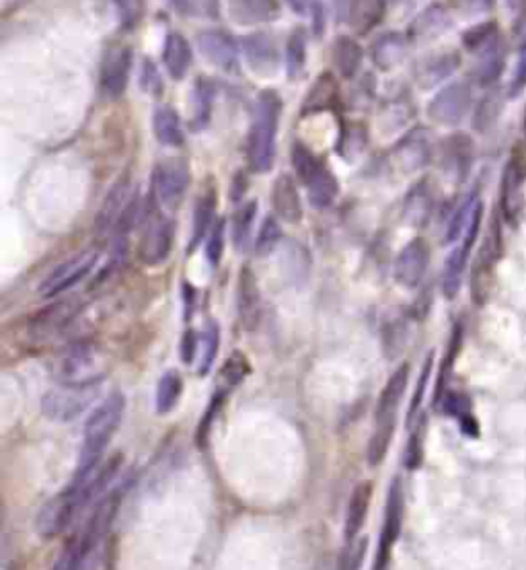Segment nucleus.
<instances>
[{
	"label": "nucleus",
	"mask_w": 526,
	"mask_h": 570,
	"mask_svg": "<svg viewBox=\"0 0 526 570\" xmlns=\"http://www.w3.org/2000/svg\"><path fill=\"white\" fill-rule=\"evenodd\" d=\"M333 67L343 79H352L362 67V58H364V52H362V46L356 39L350 36H340L333 42Z\"/></svg>",
	"instance_id": "31"
},
{
	"label": "nucleus",
	"mask_w": 526,
	"mask_h": 570,
	"mask_svg": "<svg viewBox=\"0 0 526 570\" xmlns=\"http://www.w3.org/2000/svg\"><path fill=\"white\" fill-rule=\"evenodd\" d=\"M132 69V48L126 44H113L105 50L101 60V75H99V83H101V91L110 100H118L123 95L130 80Z\"/></svg>",
	"instance_id": "11"
},
{
	"label": "nucleus",
	"mask_w": 526,
	"mask_h": 570,
	"mask_svg": "<svg viewBox=\"0 0 526 570\" xmlns=\"http://www.w3.org/2000/svg\"><path fill=\"white\" fill-rule=\"evenodd\" d=\"M279 0H228V15L237 26H263L279 17Z\"/></svg>",
	"instance_id": "19"
},
{
	"label": "nucleus",
	"mask_w": 526,
	"mask_h": 570,
	"mask_svg": "<svg viewBox=\"0 0 526 570\" xmlns=\"http://www.w3.org/2000/svg\"><path fill=\"white\" fill-rule=\"evenodd\" d=\"M85 562H87V554L85 550H82V544L77 535L64 545V550L60 556H58L52 570H82Z\"/></svg>",
	"instance_id": "48"
},
{
	"label": "nucleus",
	"mask_w": 526,
	"mask_h": 570,
	"mask_svg": "<svg viewBox=\"0 0 526 570\" xmlns=\"http://www.w3.org/2000/svg\"><path fill=\"white\" fill-rule=\"evenodd\" d=\"M103 381L95 384H60L44 396L41 412L54 422H72L82 417L101 394Z\"/></svg>",
	"instance_id": "5"
},
{
	"label": "nucleus",
	"mask_w": 526,
	"mask_h": 570,
	"mask_svg": "<svg viewBox=\"0 0 526 570\" xmlns=\"http://www.w3.org/2000/svg\"><path fill=\"white\" fill-rule=\"evenodd\" d=\"M115 6H118L120 23L123 29H134L138 26V21L142 19L144 13L142 0H115Z\"/></svg>",
	"instance_id": "51"
},
{
	"label": "nucleus",
	"mask_w": 526,
	"mask_h": 570,
	"mask_svg": "<svg viewBox=\"0 0 526 570\" xmlns=\"http://www.w3.org/2000/svg\"><path fill=\"white\" fill-rule=\"evenodd\" d=\"M173 249V225L159 213L148 215L142 238H140L138 258L146 266H159L169 258Z\"/></svg>",
	"instance_id": "9"
},
{
	"label": "nucleus",
	"mask_w": 526,
	"mask_h": 570,
	"mask_svg": "<svg viewBox=\"0 0 526 570\" xmlns=\"http://www.w3.org/2000/svg\"><path fill=\"white\" fill-rule=\"evenodd\" d=\"M460 67V56L457 52H442L427 58L417 70V83L424 89H432L447 80Z\"/></svg>",
	"instance_id": "29"
},
{
	"label": "nucleus",
	"mask_w": 526,
	"mask_h": 570,
	"mask_svg": "<svg viewBox=\"0 0 526 570\" xmlns=\"http://www.w3.org/2000/svg\"><path fill=\"white\" fill-rule=\"evenodd\" d=\"M473 161V141L467 134H452L442 142V167L457 182L468 175Z\"/></svg>",
	"instance_id": "18"
},
{
	"label": "nucleus",
	"mask_w": 526,
	"mask_h": 570,
	"mask_svg": "<svg viewBox=\"0 0 526 570\" xmlns=\"http://www.w3.org/2000/svg\"><path fill=\"white\" fill-rule=\"evenodd\" d=\"M510 6H514V9H522V6L526 5V0H508Z\"/></svg>",
	"instance_id": "58"
},
{
	"label": "nucleus",
	"mask_w": 526,
	"mask_h": 570,
	"mask_svg": "<svg viewBox=\"0 0 526 570\" xmlns=\"http://www.w3.org/2000/svg\"><path fill=\"white\" fill-rule=\"evenodd\" d=\"M52 371L60 384H95L105 379L107 356L93 342H77L56 354Z\"/></svg>",
	"instance_id": "4"
},
{
	"label": "nucleus",
	"mask_w": 526,
	"mask_h": 570,
	"mask_svg": "<svg viewBox=\"0 0 526 570\" xmlns=\"http://www.w3.org/2000/svg\"><path fill=\"white\" fill-rule=\"evenodd\" d=\"M500 46V29L496 21H485L473 26L463 34V48L471 54H483Z\"/></svg>",
	"instance_id": "34"
},
{
	"label": "nucleus",
	"mask_w": 526,
	"mask_h": 570,
	"mask_svg": "<svg viewBox=\"0 0 526 570\" xmlns=\"http://www.w3.org/2000/svg\"><path fill=\"white\" fill-rule=\"evenodd\" d=\"M290 159H292V167L296 171V175H299L300 182L307 185L312 182V177L319 174V169L323 167L317 161L315 154L309 151V146H304L302 142H294Z\"/></svg>",
	"instance_id": "42"
},
{
	"label": "nucleus",
	"mask_w": 526,
	"mask_h": 570,
	"mask_svg": "<svg viewBox=\"0 0 526 570\" xmlns=\"http://www.w3.org/2000/svg\"><path fill=\"white\" fill-rule=\"evenodd\" d=\"M279 238H282V229H279L278 221H276L274 216H268L266 221H263V225H261L258 241H255V254H258L259 258L269 256L271 251L278 248Z\"/></svg>",
	"instance_id": "47"
},
{
	"label": "nucleus",
	"mask_w": 526,
	"mask_h": 570,
	"mask_svg": "<svg viewBox=\"0 0 526 570\" xmlns=\"http://www.w3.org/2000/svg\"><path fill=\"white\" fill-rule=\"evenodd\" d=\"M407 54V37L399 31H386L373 44V62L378 70L399 67Z\"/></svg>",
	"instance_id": "25"
},
{
	"label": "nucleus",
	"mask_w": 526,
	"mask_h": 570,
	"mask_svg": "<svg viewBox=\"0 0 526 570\" xmlns=\"http://www.w3.org/2000/svg\"><path fill=\"white\" fill-rule=\"evenodd\" d=\"M255 215H258V205H255V202L241 206L233 215V243L237 251H245L247 246H249Z\"/></svg>",
	"instance_id": "40"
},
{
	"label": "nucleus",
	"mask_w": 526,
	"mask_h": 570,
	"mask_svg": "<svg viewBox=\"0 0 526 570\" xmlns=\"http://www.w3.org/2000/svg\"><path fill=\"white\" fill-rule=\"evenodd\" d=\"M134 198H136V192L128 182L115 184L111 190L107 192L101 210L97 213V221H95L97 231L107 233L111 229H118L121 216L126 215V210Z\"/></svg>",
	"instance_id": "17"
},
{
	"label": "nucleus",
	"mask_w": 526,
	"mask_h": 570,
	"mask_svg": "<svg viewBox=\"0 0 526 570\" xmlns=\"http://www.w3.org/2000/svg\"><path fill=\"white\" fill-rule=\"evenodd\" d=\"M214 213H216V190L214 187H205L202 196L197 198L194 208V223H192V239H189V249H195L200 246L205 233L212 229Z\"/></svg>",
	"instance_id": "32"
},
{
	"label": "nucleus",
	"mask_w": 526,
	"mask_h": 570,
	"mask_svg": "<svg viewBox=\"0 0 526 570\" xmlns=\"http://www.w3.org/2000/svg\"><path fill=\"white\" fill-rule=\"evenodd\" d=\"M427 262H430V248H427V243L422 238L411 239L401 249L397 259H394V279H397L401 287L416 289L424 279Z\"/></svg>",
	"instance_id": "14"
},
{
	"label": "nucleus",
	"mask_w": 526,
	"mask_h": 570,
	"mask_svg": "<svg viewBox=\"0 0 526 570\" xmlns=\"http://www.w3.org/2000/svg\"><path fill=\"white\" fill-rule=\"evenodd\" d=\"M501 67H504V58L500 54V46H496L479 56V64L475 69V79L479 80V85H489L500 77Z\"/></svg>",
	"instance_id": "46"
},
{
	"label": "nucleus",
	"mask_w": 526,
	"mask_h": 570,
	"mask_svg": "<svg viewBox=\"0 0 526 570\" xmlns=\"http://www.w3.org/2000/svg\"><path fill=\"white\" fill-rule=\"evenodd\" d=\"M238 315H241L245 328L249 330L258 325L261 315V299L258 282H255L251 268L247 266L241 270V276H238Z\"/></svg>",
	"instance_id": "22"
},
{
	"label": "nucleus",
	"mask_w": 526,
	"mask_h": 570,
	"mask_svg": "<svg viewBox=\"0 0 526 570\" xmlns=\"http://www.w3.org/2000/svg\"><path fill=\"white\" fill-rule=\"evenodd\" d=\"M409 113H411V110L407 108L405 103H401V101L389 103L384 108V113H383L384 120H389V124L384 126V130H389V132H391L393 128H401L409 120Z\"/></svg>",
	"instance_id": "54"
},
{
	"label": "nucleus",
	"mask_w": 526,
	"mask_h": 570,
	"mask_svg": "<svg viewBox=\"0 0 526 570\" xmlns=\"http://www.w3.org/2000/svg\"><path fill=\"white\" fill-rule=\"evenodd\" d=\"M432 138L424 128L407 132L393 149V165L401 174H416L424 169L432 159Z\"/></svg>",
	"instance_id": "13"
},
{
	"label": "nucleus",
	"mask_w": 526,
	"mask_h": 570,
	"mask_svg": "<svg viewBox=\"0 0 526 570\" xmlns=\"http://www.w3.org/2000/svg\"><path fill=\"white\" fill-rule=\"evenodd\" d=\"M496 0H452V6L463 15H479L493 9Z\"/></svg>",
	"instance_id": "56"
},
{
	"label": "nucleus",
	"mask_w": 526,
	"mask_h": 570,
	"mask_svg": "<svg viewBox=\"0 0 526 570\" xmlns=\"http://www.w3.org/2000/svg\"><path fill=\"white\" fill-rule=\"evenodd\" d=\"M247 375H249V361H247L243 353H235L225 364H222L220 375H218L216 397L225 400V397L233 392L238 384H241Z\"/></svg>",
	"instance_id": "36"
},
{
	"label": "nucleus",
	"mask_w": 526,
	"mask_h": 570,
	"mask_svg": "<svg viewBox=\"0 0 526 570\" xmlns=\"http://www.w3.org/2000/svg\"><path fill=\"white\" fill-rule=\"evenodd\" d=\"M243 50L249 69L258 77H274L279 69V48L269 34H251L243 39Z\"/></svg>",
	"instance_id": "15"
},
{
	"label": "nucleus",
	"mask_w": 526,
	"mask_h": 570,
	"mask_svg": "<svg viewBox=\"0 0 526 570\" xmlns=\"http://www.w3.org/2000/svg\"><path fill=\"white\" fill-rule=\"evenodd\" d=\"M524 136H526V111H524Z\"/></svg>",
	"instance_id": "59"
},
{
	"label": "nucleus",
	"mask_w": 526,
	"mask_h": 570,
	"mask_svg": "<svg viewBox=\"0 0 526 570\" xmlns=\"http://www.w3.org/2000/svg\"><path fill=\"white\" fill-rule=\"evenodd\" d=\"M163 62L171 79L181 80L187 75L189 67H192V48H189V42L184 36L181 34L167 36L163 48Z\"/></svg>",
	"instance_id": "28"
},
{
	"label": "nucleus",
	"mask_w": 526,
	"mask_h": 570,
	"mask_svg": "<svg viewBox=\"0 0 526 570\" xmlns=\"http://www.w3.org/2000/svg\"><path fill=\"white\" fill-rule=\"evenodd\" d=\"M403 523V491H401V480H393L389 496H386V511H384V523L381 529V540H378L374 570H386L389 566L391 550L394 542L399 540Z\"/></svg>",
	"instance_id": "12"
},
{
	"label": "nucleus",
	"mask_w": 526,
	"mask_h": 570,
	"mask_svg": "<svg viewBox=\"0 0 526 570\" xmlns=\"http://www.w3.org/2000/svg\"><path fill=\"white\" fill-rule=\"evenodd\" d=\"M368 144V132L362 121H345L340 136V154L343 159L353 161L364 153Z\"/></svg>",
	"instance_id": "38"
},
{
	"label": "nucleus",
	"mask_w": 526,
	"mask_h": 570,
	"mask_svg": "<svg viewBox=\"0 0 526 570\" xmlns=\"http://www.w3.org/2000/svg\"><path fill=\"white\" fill-rule=\"evenodd\" d=\"M153 128H154L156 141H159L161 144L179 146L181 142H184V130H181L179 116L171 105H161V108L154 111Z\"/></svg>",
	"instance_id": "33"
},
{
	"label": "nucleus",
	"mask_w": 526,
	"mask_h": 570,
	"mask_svg": "<svg viewBox=\"0 0 526 570\" xmlns=\"http://www.w3.org/2000/svg\"><path fill=\"white\" fill-rule=\"evenodd\" d=\"M471 87L467 83H450L440 89L434 95V100L427 103V116L440 126H457L465 120L468 108H471Z\"/></svg>",
	"instance_id": "7"
},
{
	"label": "nucleus",
	"mask_w": 526,
	"mask_h": 570,
	"mask_svg": "<svg viewBox=\"0 0 526 570\" xmlns=\"http://www.w3.org/2000/svg\"><path fill=\"white\" fill-rule=\"evenodd\" d=\"M407 379H409V366L401 364L399 369L391 375L389 381L384 384L381 396H378L374 430H373V437H370V445H368V463L373 468L381 466L386 458V453H389L393 433H394V420H397V408L401 404L403 394H405V389H407Z\"/></svg>",
	"instance_id": "3"
},
{
	"label": "nucleus",
	"mask_w": 526,
	"mask_h": 570,
	"mask_svg": "<svg viewBox=\"0 0 526 570\" xmlns=\"http://www.w3.org/2000/svg\"><path fill=\"white\" fill-rule=\"evenodd\" d=\"M175 9L192 19H218L220 0H173Z\"/></svg>",
	"instance_id": "45"
},
{
	"label": "nucleus",
	"mask_w": 526,
	"mask_h": 570,
	"mask_svg": "<svg viewBox=\"0 0 526 570\" xmlns=\"http://www.w3.org/2000/svg\"><path fill=\"white\" fill-rule=\"evenodd\" d=\"M85 502H87L85 494H82L80 488L70 482L60 494H56L54 499H49L44 507H41L36 519V532L44 537V540L58 537L66 527H68L72 517L77 515V511Z\"/></svg>",
	"instance_id": "6"
},
{
	"label": "nucleus",
	"mask_w": 526,
	"mask_h": 570,
	"mask_svg": "<svg viewBox=\"0 0 526 570\" xmlns=\"http://www.w3.org/2000/svg\"><path fill=\"white\" fill-rule=\"evenodd\" d=\"M337 101V83L331 72H323L319 75L315 83L309 89L307 97H304L302 103V116H312V113L325 111L329 108H333V103Z\"/></svg>",
	"instance_id": "30"
},
{
	"label": "nucleus",
	"mask_w": 526,
	"mask_h": 570,
	"mask_svg": "<svg viewBox=\"0 0 526 570\" xmlns=\"http://www.w3.org/2000/svg\"><path fill=\"white\" fill-rule=\"evenodd\" d=\"M218 348H220V328L216 322H208L200 333V354H197V373H200L202 377L210 373L214 358L218 354Z\"/></svg>",
	"instance_id": "39"
},
{
	"label": "nucleus",
	"mask_w": 526,
	"mask_h": 570,
	"mask_svg": "<svg viewBox=\"0 0 526 570\" xmlns=\"http://www.w3.org/2000/svg\"><path fill=\"white\" fill-rule=\"evenodd\" d=\"M222 251H225V221H216V225L210 229L208 243H205V258H208L212 268L220 264Z\"/></svg>",
	"instance_id": "52"
},
{
	"label": "nucleus",
	"mask_w": 526,
	"mask_h": 570,
	"mask_svg": "<svg viewBox=\"0 0 526 570\" xmlns=\"http://www.w3.org/2000/svg\"><path fill=\"white\" fill-rule=\"evenodd\" d=\"M197 48L205 60L225 72H237L238 52L235 39L225 31H204L197 37Z\"/></svg>",
	"instance_id": "16"
},
{
	"label": "nucleus",
	"mask_w": 526,
	"mask_h": 570,
	"mask_svg": "<svg viewBox=\"0 0 526 570\" xmlns=\"http://www.w3.org/2000/svg\"><path fill=\"white\" fill-rule=\"evenodd\" d=\"M271 206H274V213L288 225L300 223L302 218V205L299 190H296V184L290 175H279L274 187H271Z\"/></svg>",
	"instance_id": "21"
},
{
	"label": "nucleus",
	"mask_w": 526,
	"mask_h": 570,
	"mask_svg": "<svg viewBox=\"0 0 526 570\" xmlns=\"http://www.w3.org/2000/svg\"><path fill=\"white\" fill-rule=\"evenodd\" d=\"M522 165L516 157L510 159L506 163L504 177H501V187H500V206L501 213H504L506 221L514 223L516 216L521 215L522 210Z\"/></svg>",
	"instance_id": "20"
},
{
	"label": "nucleus",
	"mask_w": 526,
	"mask_h": 570,
	"mask_svg": "<svg viewBox=\"0 0 526 570\" xmlns=\"http://www.w3.org/2000/svg\"><path fill=\"white\" fill-rule=\"evenodd\" d=\"M524 87H526V37L521 46V52H518L512 80H510V97H516Z\"/></svg>",
	"instance_id": "53"
},
{
	"label": "nucleus",
	"mask_w": 526,
	"mask_h": 570,
	"mask_svg": "<svg viewBox=\"0 0 526 570\" xmlns=\"http://www.w3.org/2000/svg\"><path fill=\"white\" fill-rule=\"evenodd\" d=\"M197 348H200V336L194 330H187L184 333V340H181L179 353L184 356L185 363H192L194 356H197Z\"/></svg>",
	"instance_id": "57"
},
{
	"label": "nucleus",
	"mask_w": 526,
	"mask_h": 570,
	"mask_svg": "<svg viewBox=\"0 0 526 570\" xmlns=\"http://www.w3.org/2000/svg\"><path fill=\"white\" fill-rule=\"evenodd\" d=\"M279 113H282V100H279V95L271 91V89L261 91L258 95V103H255L249 146H247L249 167L255 174H268L274 167Z\"/></svg>",
	"instance_id": "2"
},
{
	"label": "nucleus",
	"mask_w": 526,
	"mask_h": 570,
	"mask_svg": "<svg viewBox=\"0 0 526 570\" xmlns=\"http://www.w3.org/2000/svg\"><path fill=\"white\" fill-rule=\"evenodd\" d=\"M123 414H126V396L121 392H111L103 397L101 404L95 406V410L90 412V417L85 422V430H82L77 476H87L99 466L107 445L111 443L113 435L118 433Z\"/></svg>",
	"instance_id": "1"
},
{
	"label": "nucleus",
	"mask_w": 526,
	"mask_h": 570,
	"mask_svg": "<svg viewBox=\"0 0 526 570\" xmlns=\"http://www.w3.org/2000/svg\"><path fill=\"white\" fill-rule=\"evenodd\" d=\"M337 192H340V184H337V177L331 174V171L321 167L319 174L312 177V182L309 184V198L310 205L315 208H327L331 206Z\"/></svg>",
	"instance_id": "37"
},
{
	"label": "nucleus",
	"mask_w": 526,
	"mask_h": 570,
	"mask_svg": "<svg viewBox=\"0 0 526 570\" xmlns=\"http://www.w3.org/2000/svg\"><path fill=\"white\" fill-rule=\"evenodd\" d=\"M95 264H97L95 249L82 251V254L70 258L68 262L60 264L52 274L47 276L44 284L39 287V295L46 299H52V297L62 295V292L66 290H70L72 287H77L82 279H87L89 272L95 268Z\"/></svg>",
	"instance_id": "10"
},
{
	"label": "nucleus",
	"mask_w": 526,
	"mask_h": 570,
	"mask_svg": "<svg viewBox=\"0 0 526 570\" xmlns=\"http://www.w3.org/2000/svg\"><path fill=\"white\" fill-rule=\"evenodd\" d=\"M140 85H142V89H144L146 93H153V95L163 91L161 77H159V72H156L153 62H148V60L144 62L142 75H140Z\"/></svg>",
	"instance_id": "55"
},
{
	"label": "nucleus",
	"mask_w": 526,
	"mask_h": 570,
	"mask_svg": "<svg viewBox=\"0 0 526 570\" xmlns=\"http://www.w3.org/2000/svg\"><path fill=\"white\" fill-rule=\"evenodd\" d=\"M189 187V165L185 159L169 157L154 169V192L164 208H177Z\"/></svg>",
	"instance_id": "8"
},
{
	"label": "nucleus",
	"mask_w": 526,
	"mask_h": 570,
	"mask_svg": "<svg viewBox=\"0 0 526 570\" xmlns=\"http://www.w3.org/2000/svg\"><path fill=\"white\" fill-rule=\"evenodd\" d=\"M386 11L384 0H350L348 3V26L356 34H368L383 21Z\"/></svg>",
	"instance_id": "27"
},
{
	"label": "nucleus",
	"mask_w": 526,
	"mask_h": 570,
	"mask_svg": "<svg viewBox=\"0 0 526 570\" xmlns=\"http://www.w3.org/2000/svg\"><path fill=\"white\" fill-rule=\"evenodd\" d=\"M214 93H216V89H214V85L210 83L208 79H200L194 87V113H195V121L194 124L197 128H202L208 124L210 120V113H212V105H214Z\"/></svg>",
	"instance_id": "43"
},
{
	"label": "nucleus",
	"mask_w": 526,
	"mask_h": 570,
	"mask_svg": "<svg viewBox=\"0 0 526 570\" xmlns=\"http://www.w3.org/2000/svg\"><path fill=\"white\" fill-rule=\"evenodd\" d=\"M366 548H368V537L358 535L356 540L348 542L343 550V556L340 560V570H360L362 562H364L366 556Z\"/></svg>",
	"instance_id": "49"
},
{
	"label": "nucleus",
	"mask_w": 526,
	"mask_h": 570,
	"mask_svg": "<svg viewBox=\"0 0 526 570\" xmlns=\"http://www.w3.org/2000/svg\"><path fill=\"white\" fill-rule=\"evenodd\" d=\"M184 396V379L177 371H167L159 379L156 385V412L169 414L177 408V404Z\"/></svg>",
	"instance_id": "35"
},
{
	"label": "nucleus",
	"mask_w": 526,
	"mask_h": 570,
	"mask_svg": "<svg viewBox=\"0 0 526 570\" xmlns=\"http://www.w3.org/2000/svg\"><path fill=\"white\" fill-rule=\"evenodd\" d=\"M500 118V97L496 93L485 95L483 100L477 103L473 113V130L477 132H488Z\"/></svg>",
	"instance_id": "44"
},
{
	"label": "nucleus",
	"mask_w": 526,
	"mask_h": 570,
	"mask_svg": "<svg viewBox=\"0 0 526 570\" xmlns=\"http://www.w3.org/2000/svg\"><path fill=\"white\" fill-rule=\"evenodd\" d=\"M304 64H307V39H304L302 31H294L288 37L286 44V70L288 77L296 79L304 72Z\"/></svg>",
	"instance_id": "41"
},
{
	"label": "nucleus",
	"mask_w": 526,
	"mask_h": 570,
	"mask_svg": "<svg viewBox=\"0 0 526 570\" xmlns=\"http://www.w3.org/2000/svg\"><path fill=\"white\" fill-rule=\"evenodd\" d=\"M432 190L427 182H417L407 192L405 202H403V218L411 227H424L432 216Z\"/></svg>",
	"instance_id": "26"
},
{
	"label": "nucleus",
	"mask_w": 526,
	"mask_h": 570,
	"mask_svg": "<svg viewBox=\"0 0 526 570\" xmlns=\"http://www.w3.org/2000/svg\"><path fill=\"white\" fill-rule=\"evenodd\" d=\"M74 315V305L72 303H58L54 307H49L47 311L41 313L37 317L36 325H41L44 330H56L60 328V325H64L66 322H70V317Z\"/></svg>",
	"instance_id": "50"
},
{
	"label": "nucleus",
	"mask_w": 526,
	"mask_h": 570,
	"mask_svg": "<svg viewBox=\"0 0 526 570\" xmlns=\"http://www.w3.org/2000/svg\"><path fill=\"white\" fill-rule=\"evenodd\" d=\"M450 26V15L447 6L440 3H434L424 9L409 26V37L417 39V42H426V39L438 37L442 31H447Z\"/></svg>",
	"instance_id": "24"
},
{
	"label": "nucleus",
	"mask_w": 526,
	"mask_h": 570,
	"mask_svg": "<svg viewBox=\"0 0 526 570\" xmlns=\"http://www.w3.org/2000/svg\"><path fill=\"white\" fill-rule=\"evenodd\" d=\"M370 501H373V482H360L353 488L350 496L348 512H345V542L356 540L358 533L362 532V525L366 523Z\"/></svg>",
	"instance_id": "23"
}]
</instances>
